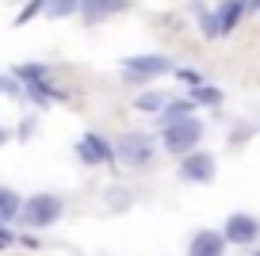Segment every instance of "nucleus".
Wrapping results in <instances>:
<instances>
[{
  "instance_id": "obj_1",
  "label": "nucleus",
  "mask_w": 260,
  "mask_h": 256,
  "mask_svg": "<svg viewBox=\"0 0 260 256\" xmlns=\"http://www.w3.org/2000/svg\"><path fill=\"white\" fill-rule=\"evenodd\" d=\"M203 138H207L203 119L187 115V119H176V122H165L161 126V149L172 153V157H187V153H195L203 145Z\"/></svg>"
},
{
  "instance_id": "obj_2",
  "label": "nucleus",
  "mask_w": 260,
  "mask_h": 256,
  "mask_svg": "<svg viewBox=\"0 0 260 256\" xmlns=\"http://www.w3.org/2000/svg\"><path fill=\"white\" fill-rule=\"evenodd\" d=\"M153 157H157V142L146 134V130H126V134L115 142V161H119L122 168H130V172L149 168Z\"/></svg>"
},
{
  "instance_id": "obj_3",
  "label": "nucleus",
  "mask_w": 260,
  "mask_h": 256,
  "mask_svg": "<svg viewBox=\"0 0 260 256\" xmlns=\"http://www.w3.org/2000/svg\"><path fill=\"white\" fill-rule=\"evenodd\" d=\"M119 73L126 84H157V77H169L172 73V57L169 54H134V57H122Z\"/></svg>"
},
{
  "instance_id": "obj_4",
  "label": "nucleus",
  "mask_w": 260,
  "mask_h": 256,
  "mask_svg": "<svg viewBox=\"0 0 260 256\" xmlns=\"http://www.w3.org/2000/svg\"><path fill=\"white\" fill-rule=\"evenodd\" d=\"M65 214V199L57 191H39V195H27L23 210H19V222L27 230H50L57 218Z\"/></svg>"
},
{
  "instance_id": "obj_5",
  "label": "nucleus",
  "mask_w": 260,
  "mask_h": 256,
  "mask_svg": "<svg viewBox=\"0 0 260 256\" xmlns=\"http://www.w3.org/2000/svg\"><path fill=\"white\" fill-rule=\"evenodd\" d=\"M12 77L19 80V88H23L35 104H54V100H57L54 84H50V65H42V61H23V65H16V69H12Z\"/></svg>"
},
{
  "instance_id": "obj_6",
  "label": "nucleus",
  "mask_w": 260,
  "mask_h": 256,
  "mask_svg": "<svg viewBox=\"0 0 260 256\" xmlns=\"http://www.w3.org/2000/svg\"><path fill=\"white\" fill-rule=\"evenodd\" d=\"M176 176L184 180V184H211V180L218 176V157L207 153V149H195V153H187V157H180Z\"/></svg>"
},
{
  "instance_id": "obj_7",
  "label": "nucleus",
  "mask_w": 260,
  "mask_h": 256,
  "mask_svg": "<svg viewBox=\"0 0 260 256\" xmlns=\"http://www.w3.org/2000/svg\"><path fill=\"white\" fill-rule=\"evenodd\" d=\"M222 237H226V245H256L260 241V218L249 214V210H234V214L226 218V226H222Z\"/></svg>"
},
{
  "instance_id": "obj_8",
  "label": "nucleus",
  "mask_w": 260,
  "mask_h": 256,
  "mask_svg": "<svg viewBox=\"0 0 260 256\" xmlns=\"http://www.w3.org/2000/svg\"><path fill=\"white\" fill-rule=\"evenodd\" d=\"M77 157H81V165H111L115 161V145L107 142L104 134H96V130H88V134L77 142Z\"/></svg>"
},
{
  "instance_id": "obj_9",
  "label": "nucleus",
  "mask_w": 260,
  "mask_h": 256,
  "mask_svg": "<svg viewBox=\"0 0 260 256\" xmlns=\"http://www.w3.org/2000/svg\"><path fill=\"white\" fill-rule=\"evenodd\" d=\"M226 237L222 230H195L187 241V256H226Z\"/></svg>"
},
{
  "instance_id": "obj_10",
  "label": "nucleus",
  "mask_w": 260,
  "mask_h": 256,
  "mask_svg": "<svg viewBox=\"0 0 260 256\" xmlns=\"http://www.w3.org/2000/svg\"><path fill=\"white\" fill-rule=\"evenodd\" d=\"M211 16H214V31H218V39H222V35H230L249 12H245V0H218V8H211Z\"/></svg>"
},
{
  "instance_id": "obj_11",
  "label": "nucleus",
  "mask_w": 260,
  "mask_h": 256,
  "mask_svg": "<svg viewBox=\"0 0 260 256\" xmlns=\"http://www.w3.org/2000/svg\"><path fill=\"white\" fill-rule=\"evenodd\" d=\"M169 104H172L169 92H161V88H146V92H138V100H134V111H142V115H157V119H161Z\"/></svg>"
},
{
  "instance_id": "obj_12",
  "label": "nucleus",
  "mask_w": 260,
  "mask_h": 256,
  "mask_svg": "<svg viewBox=\"0 0 260 256\" xmlns=\"http://www.w3.org/2000/svg\"><path fill=\"white\" fill-rule=\"evenodd\" d=\"M19 210H23L19 191H16V187H8V184H0V226L19 222Z\"/></svg>"
},
{
  "instance_id": "obj_13",
  "label": "nucleus",
  "mask_w": 260,
  "mask_h": 256,
  "mask_svg": "<svg viewBox=\"0 0 260 256\" xmlns=\"http://www.w3.org/2000/svg\"><path fill=\"white\" fill-rule=\"evenodd\" d=\"M77 12H81V0H50L42 16H50V19H65V16H77Z\"/></svg>"
},
{
  "instance_id": "obj_14",
  "label": "nucleus",
  "mask_w": 260,
  "mask_h": 256,
  "mask_svg": "<svg viewBox=\"0 0 260 256\" xmlns=\"http://www.w3.org/2000/svg\"><path fill=\"white\" fill-rule=\"evenodd\" d=\"M187 115H195L191 100H172V104L165 107V115H161V126H165V122H176V119H187Z\"/></svg>"
},
{
  "instance_id": "obj_15",
  "label": "nucleus",
  "mask_w": 260,
  "mask_h": 256,
  "mask_svg": "<svg viewBox=\"0 0 260 256\" xmlns=\"http://www.w3.org/2000/svg\"><path fill=\"white\" fill-rule=\"evenodd\" d=\"M191 104H203V107H218L222 104V92L218 88H211V84H199V88H191Z\"/></svg>"
},
{
  "instance_id": "obj_16",
  "label": "nucleus",
  "mask_w": 260,
  "mask_h": 256,
  "mask_svg": "<svg viewBox=\"0 0 260 256\" xmlns=\"http://www.w3.org/2000/svg\"><path fill=\"white\" fill-rule=\"evenodd\" d=\"M0 96H23V88L12 73H0Z\"/></svg>"
},
{
  "instance_id": "obj_17",
  "label": "nucleus",
  "mask_w": 260,
  "mask_h": 256,
  "mask_svg": "<svg viewBox=\"0 0 260 256\" xmlns=\"http://www.w3.org/2000/svg\"><path fill=\"white\" fill-rule=\"evenodd\" d=\"M107 195H111V199H107V207H111V210L130 207V191H122V187H107Z\"/></svg>"
},
{
  "instance_id": "obj_18",
  "label": "nucleus",
  "mask_w": 260,
  "mask_h": 256,
  "mask_svg": "<svg viewBox=\"0 0 260 256\" xmlns=\"http://www.w3.org/2000/svg\"><path fill=\"white\" fill-rule=\"evenodd\" d=\"M46 4H50V0H27V8L19 12V19H16V23H27L31 16H42V12H46Z\"/></svg>"
},
{
  "instance_id": "obj_19",
  "label": "nucleus",
  "mask_w": 260,
  "mask_h": 256,
  "mask_svg": "<svg viewBox=\"0 0 260 256\" xmlns=\"http://www.w3.org/2000/svg\"><path fill=\"white\" fill-rule=\"evenodd\" d=\"M172 77H180L184 84H191V88H199V84H203V77H199L195 69H172Z\"/></svg>"
},
{
  "instance_id": "obj_20",
  "label": "nucleus",
  "mask_w": 260,
  "mask_h": 256,
  "mask_svg": "<svg viewBox=\"0 0 260 256\" xmlns=\"http://www.w3.org/2000/svg\"><path fill=\"white\" fill-rule=\"evenodd\" d=\"M16 245V233L8 230V226H0V252H4V248H12Z\"/></svg>"
},
{
  "instance_id": "obj_21",
  "label": "nucleus",
  "mask_w": 260,
  "mask_h": 256,
  "mask_svg": "<svg viewBox=\"0 0 260 256\" xmlns=\"http://www.w3.org/2000/svg\"><path fill=\"white\" fill-rule=\"evenodd\" d=\"M8 138H12V130H8V126H0V145H8Z\"/></svg>"
}]
</instances>
